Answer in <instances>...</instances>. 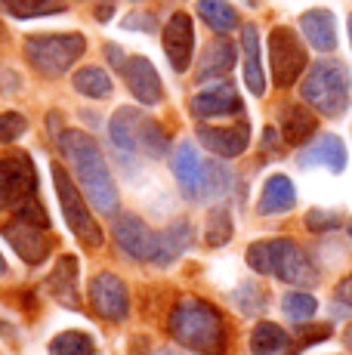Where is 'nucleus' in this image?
I'll return each mask as SVG.
<instances>
[{
	"label": "nucleus",
	"instance_id": "nucleus-1",
	"mask_svg": "<svg viewBox=\"0 0 352 355\" xmlns=\"http://www.w3.org/2000/svg\"><path fill=\"white\" fill-rule=\"evenodd\" d=\"M59 148L69 158L78 176V186L84 198L99 210V214H114L118 210V186L112 180V170L99 152L96 139L87 136L84 130H62L59 133Z\"/></svg>",
	"mask_w": 352,
	"mask_h": 355
},
{
	"label": "nucleus",
	"instance_id": "nucleus-2",
	"mask_svg": "<svg viewBox=\"0 0 352 355\" xmlns=\"http://www.w3.org/2000/svg\"><path fill=\"white\" fill-rule=\"evenodd\" d=\"M167 331L179 346L198 355H222L229 349V327L220 309L198 297H186L173 306Z\"/></svg>",
	"mask_w": 352,
	"mask_h": 355
},
{
	"label": "nucleus",
	"instance_id": "nucleus-3",
	"mask_svg": "<svg viewBox=\"0 0 352 355\" xmlns=\"http://www.w3.org/2000/svg\"><path fill=\"white\" fill-rule=\"evenodd\" d=\"M247 266L254 272H260V275H272L279 282L300 284V288L318 282L315 263L290 238H263V241H254L247 248Z\"/></svg>",
	"mask_w": 352,
	"mask_h": 355
},
{
	"label": "nucleus",
	"instance_id": "nucleus-4",
	"mask_svg": "<svg viewBox=\"0 0 352 355\" xmlns=\"http://www.w3.org/2000/svg\"><path fill=\"white\" fill-rule=\"evenodd\" d=\"M300 96L322 112L324 118H340L349 108L352 99V78L346 71V65L337 59H322L309 68V74L300 84Z\"/></svg>",
	"mask_w": 352,
	"mask_h": 355
},
{
	"label": "nucleus",
	"instance_id": "nucleus-5",
	"mask_svg": "<svg viewBox=\"0 0 352 355\" xmlns=\"http://www.w3.org/2000/svg\"><path fill=\"white\" fill-rule=\"evenodd\" d=\"M108 133H112V142L118 148L142 152L148 158H161L170 148V133L139 108H118L114 118L108 121Z\"/></svg>",
	"mask_w": 352,
	"mask_h": 355
},
{
	"label": "nucleus",
	"instance_id": "nucleus-6",
	"mask_svg": "<svg viewBox=\"0 0 352 355\" xmlns=\"http://www.w3.org/2000/svg\"><path fill=\"white\" fill-rule=\"evenodd\" d=\"M84 34H35L25 40V59L44 78H62L84 56Z\"/></svg>",
	"mask_w": 352,
	"mask_h": 355
},
{
	"label": "nucleus",
	"instance_id": "nucleus-7",
	"mask_svg": "<svg viewBox=\"0 0 352 355\" xmlns=\"http://www.w3.org/2000/svg\"><path fill=\"white\" fill-rule=\"evenodd\" d=\"M53 186H56V195H59V207H62V216L69 223V229L78 235V241H84L87 248H99L103 244V229L99 223L90 216L87 210V198L78 192L74 180L69 176V170L62 164H53Z\"/></svg>",
	"mask_w": 352,
	"mask_h": 355
},
{
	"label": "nucleus",
	"instance_id": "nucleus-8",
	"mask_svg": "<svg viewBox=\"0 0 352 355\" xmlns=\"http://www.w3.org/2000/svg\"><path fill=\"white\" fill-rule=\"evenodd\" d=\"M269 65H272V80L275 87H290L297 84L300 71L306 68V46L300 44L294 28L279 25L269 34Z\"/></svg>",
	"mask_w": 352,
	"mask_h": 355
},
{
	"label": "nucleus",
	"instance_id": "nucleus-9",
	"mask_svg": "<svg viewBox=\"0 0 352 355\" xmlns=\"http://www.w3.org/2000/svg\"><path fill=\"white\" fill-rule=\"evenodd\" d=\"M90 303L105 322H124L130 315V293L127 284L112 272H96L90 278Z\"/></svg>",
	"mask_w": 352,
	"mask_h": 355
},
{
	"label": "nucleus",
	"instance_id": "nucleus-10",
	"mask_svg": "<svg viewBox=\"0 0 352 355\" xmlns=\"http://www.w3.org/2000/svg\"><path fill=\"white\" fill-rule=\"evenodd\" d=\"M35 195V167L28 155H10L0 161V210Z\"/></svg>",
	"mask_w": 352,
	"mask_h": 355
},
{
	"label": "nucleus",
	"instance_id": "nucleus-11",
	"mask_svg": "<svg viewBox=\"0 0 352 355\" xmlns=\"http://www.w3.org/2000/svg\"><path fill=\"white\" fill-rule=\"evenodd\" d=\"M3 238L10 241V248L16 250V254L22 257L28 266H40L46 257H50V248H53L46 229L31 226V223L19 220V216L3 226Z\"/></svg>",
	"mask_w": 352,
	"mask_h": 355
},
{
	"label": "nucleus",
	"instance_id": "nucleus-12",
	"mask_svg": "<svg viewBox=\"0 0 352 355\" xmlns=\"http://www.w3.org/2000/svg\"><path fill=\"white\" fill-rule=\"evenodd\" d=\"M188 108H192V114L198 121H207V118H222V114H241L245 112V102H241L238 90L229 80H220V84L195 93Z\"/></svg>",
	"mask_w": 352,
	"mask_h": 355
},
{
	"label": "nucleus",
	"instance_id": "nucleus-13",
	"mask_svg": "<svg viewBox=\"0 0 352 355\" xmlns=\"http://www.w3.org/2000/svg\"><path fill=\"white\" fill-rule=\"evenodd\" d=\"M164 53H167V59H170V68L176 74L188 71L192 53H195V28L186 12H173L170 22L164 25Z\"/></svg>",
	"mask_w": 352,
	"mask_h": 355
},
{
	"label": "nucleus",
	"instance_id": "nucleus-14",
	"mask_svg": "<svg viewBox=\"0 0 352 355\" xmlns=\"http://www.w3.org/2000/svg\"><path fill=\"white\" fill-rule=\"evenodd\" d=\"M198 139L204 148H211L220 158H238V155L247 152L250 146V124L247 121H238L232 127H211V124H198Z\"/></svg>",
	"mask_w": 352,
	"mask_h": 355
},
{
	"label": "nucleus",
	"instance_id": "nucleus-15",
	"mask_svg": "<svg viewBox=\"0 0 352 355\" xmlns=\"http://www.w3.org/2000/svg\"><path fill=\"white\" fill-rule=\"evenodd\" d=\"M121 71H124V80L130 87V93L137 96V102H142V105H158L164 99V84H161L158 71H155V65L146 56H130L121 65Z\"/></svg>",
	"mask_w": 352,
	"mask_h": 355
},
{
	"label": "nucleus",
	"instance_id": "nucleus-16",
	"mask_svg": "<svg viewBox=\"0 0 352 355\" xmlns=\"http://www.w3.org/2000/svg\"><path fill=\"white\" fill-rule=\"evenodd\" d=\"M114 241H118V248L124 250L127 257H133V259H146V263H152L155 232L148 229L146 223L139 220V216H133V214L121 216V220L114 223Z\"/></svg>",
	"mask_w": 352,
	"mask_h": 355
},
{
	"label": "nucleus",
	"instance_id": "nucleus-17",
	"mask_svg": "<svg viewBox=\"0 0 352 355\" xmlns=\"http://www.w3.org/2000/svg\"><path fill=\"white\" fill-rule=\"evenodd\" d=\"M46 293L65 309H80V293H78V257L65 254L53 266L46 275Z\"/></svg>",
	"mask_w": 352,
	"mask_h": 355
},
{
	"label": "nucleus",
	"instance_id": "nucleus-18",
	"mask_svg": "<svg viewBox=\"0 0 352 355\" xmlns=\"http://www.w3.org/2000/svg\"><path fill=\"white\" fill-rule=\"evenodd\" d=\"M173 173L179 182L182 195L186 198H201V182H204V161L195 152L192 142H182L176 148V161H173Z\"/></svg>",
	"mask_w": 352,
	"mask_h": 355
},
{
	"label": "nucleus",
	"instance_id": "nucleus-19",
	"mask_svg": "<svg viewBox=\"0 0 352 355\" xmlns=\"http://www.w3.org/2000/svg\"><path fill=\"white\" fill-rule=\"evenodd\" d=\"M192 244V226L186 220L170 223L167 229L155 232V250H152V263L155 266H170L176 257H182V250Z\"/></svg>",
	"mask_w": 352,
	"mask_h": 355
},
{
	"label": "nucleus",
	"instance_id": "nucleus-20",
	"mask_svg": "<svg viewBox=\"0 0 352 355\" xmlns=\"http://www.w3.org/2000/svg\"><path fill=\"white\" fill-rule=\"evenodd\" d=\"M297 164H300V167L324 164V167H331L334 173H340V170L346 167V146L340 142V136L328 133V136H322L318 142H313L309 148H303V152L297 155Z\"/></svg>",
	"mask_w": 352,
	"mask_h": 355
},
{
	"label": "nucleus",
	"instance_id": "nucleus-21",
	"mask_svg": "<svg viewBox=\"0 0 352 355\" xmlns=\"http://www.w3.org/2000/svg\"><path fill=\"white\" fill-rule=\"evenodd\" d=\"M235 65V44L229 37H216L204 46L201 53V62H198V84L201 80H211V78H222L229 74Z\"/></svg>",
	"mask_w": 352,
	"mask_h": 355
},
{
	"label": "nucleus",
	"instance_id": "nucleus-22",
	"mask_svg": "<svg viewBox=\"0 0 352 355\" xmlns=\"http://www.w3.org/2000/svg\"><path fill=\"white\" fill-rule=\"evenodd\" d=\"M300 28L306 34V40L322 53H331L337 46V25L331 10H309L300 16Z\"/></svg>",
	"mask_w": 352,
	"mask_h": 355
},
{
	"label": "nucleus",
	"instance_id": "nucleus-23",
	"mask_svg": "<svg viewBox=\"0 0 352 355\" xmlns=\"http://www.w3.org/2000/svg\"><path fill=\"white\" fill-rule=\"evenodd\" d=\"M241 46H245V84L254 96H263L266 93V78H263L260 65V31H256V25H245Z\"/></svg>",
	"mask_w": 352,
	"mask_h": 355
},
{
	"label": "nucleus",
	"instance_id": "nucleus-24",
	"mask_svg": "<svg viewBox=\"0 0 352 355\" xmlns=\"http://www.w3.org/2000/svg\"><path fill=\"white\" fill-rule=\"evenodd\" d=\"M297 204V192H294V182L288 176L275 173L266 180L263 186V195H260V214H284Z\"/></svg>",
	"mask_w": 352,
	"mask_h": 355
},
{
	"label": "nucleus",
	"instance_id": "nucleus-25",
	"mask_svg": "<svg viewBox=\"0 0 352 355\" xmlns=\"http://www.w3.org/2000/svg\"><path fill=\"white\" fill-rule=\"evenodd\" d=\"M315 127H318V121H315V114L309 112V108L288 105L281 112V133H284V139H288L290 146H300V142H306L309 136L315 133Z\"/></svg>",
	"mask_w": 352,
	"mask_h": 355
},
{
	"label": "nucleus",
	"instance_id": "nucleus-26",
	"mask_svg": "<svg viewBox=\"0 0 352 355\" xmlns=\"http://www.w3.org/2000/svg\"><path fill=\"white\" fill-rule=\"evenodd\" d=\"M290 346V337L284 334V327L272 322H260L250 334V352L254 355H284Z\"/></svg>",
	"mask_w": 352,
	"mask_h": 355
},
{
	"label": "nucleus",
	"instance_id": "nucleus-27",
	"mask_svg": "<svg viewBox=\"0 0 352 355\" xmlns=\"http://www.w3.org/2000/svg\"><path fill=\"white\" fill-rule=\"evenodd\" d=\"M198 16L216 34H229L238 28V10L229 0H198Z\"/></svg>",
	"mask_w": 352,
	"mask_h": 355
},
{
	"label": "nucleus",
	"instance_id": "nucleus-28",
	"mask_svg": "<svg viewBox=\"0 0 352 355\" xmlns=\"http://www.w3.org/2000/svg\"><path fill=\"white\" fill-rule=\"evenodd\" d=\"M71 84H74V90H78L80 96H90V99L112 96V78H108V74L99 65L80 68V71L71 78Z\"/></svg>",
	"mask_w": 352,
	"mask_h": 355
},
{
	"label": "nucleus",
	"instance_id": "nucleus-29",
	"mask_svg": "<svg viewBox=\"0 0 352 355\" xmlns=\"http://www.w3.org/2000/svg\"><path fill=\"white\" fill-rule=\"evenodd\" d=\"M0 10L12 19H40L53 12H65L62 0H0Z\"/></svg>",
	"mask_w": 352,
	"mask_h": 355
},
{
	"label": "nucleus",
	"instance_id": "nucleus-30",
	"mask_svg": "<svg viewBox=\"0 0 352 355\" xmlns=\"http://www.w3.org/2000/svg\"><path fill=\"white\" fill-rule=\"evenodd\" d=\"M93 352H96V343L84 331H65L59 337H53L50 343V355H93Z\"/></svg>",
	"mask_w": 352,
	"mask_h": 355
},
{
	"label": "nucleus",
	"instance_id": "nucleus-31",
	"mask_svg": "<svg viewBox=\"0 0 352 355\" xmlns=\"http://www.w3.org/2000/svg\"><path fill=\"white\" fill-rule=\"evenodd\" d=\"M281 309H284V315H288L290 322H300V324H303V322H309V318L315 315L318 303H315L313 293H306V291H290V293H284Z\"/></svg>",
	"mask_w": 352,
	"mask_h": 355
},
{
	"label": "nucleus",
	"instance_id": "nucleus-32",
	"mask_svg": "<svg viewBox=\"0 0 352 355\" xmlns=\"http://www.w3.org/2000/svg\"><path fill=\"white\" fill-rule=\"evenodd\" d=\"M232 176L220 161H204V182H201V198H220L229 192Z\"/></svg>",
	"mask_w": 352,
	"mask_h": 355
},
{
	"label": "nucleus",
	"instance_id": "nucleus-33",
	"mask_svg": "<svg viewBox=\"0 0 352 355\" xmlns=\"http://www.w3.org/2000/svg\"><path fill=\"white\" fill-rule=\"evenodd\" d=\"M204 238H207V244H211V248H222V244H229V238H232V216H229L226 207H213L211 210Z\"/></svg>",
	"mask_w": 352,
	"mask_h": 355
},
{
	"label": "nucleus",
	"instance_id": "nucleus-34",
	"mask_svg": "<svg viewBox=\"0 0 352 355\" xmlns=\"http://www.w3.org/2000/svg\"><path fill=\"white\" fill-rule=\"evenodd\" d=\"M25 127H28V121H25L19 112H3L0 114V146L16 142L19 136L25 133Z\"/></svg>",
	"mask_w": 352,
	"mask_h": 355
},
{
	"label": "nucleus",
	"instance_id": "nucleus-35",
	"mask_svg": "<svg viewBox=\"0 0 352 355\" xmlns=\"http://www.w3.org/2000/svg\"><path fill=\"white\" fill-rule=\"evenodd\" d=\"M235 300H238V306L247 312H260L263 306H266V293H263L260 284H241L238 291H235Z\"/></svg>",
	"mask_w": 352,
	"mask_h": 355
},
{
	"label": "nucleus",
	"instance_id": "nucleus-36",
	"mask_svg": "<svg viewBox=\"0 0 352 355\" xmlns=\"http://www.w3.org/2000/svg\"><path fill=\"white\" fill-rule=\"evenodd\" d=\"M16 216H19V220H25V223H31V226H37V229H46V226H50V220H46V210L40 207V201H37L35 195L25 198V201H19Z\"/></svg>",
	"mask_w": 352,
	"mask_h": 355
},
{
	"label": "nucleus",
	"instance_id": "nucleus-37",
	"mask_svg": "<svg viewBox=\"0 0 352 355\" xmlns=\"http://www.w3.org/2000/svg\"><path fill=\"white\" fill-rule=\"evenodd\" d=\"M331 337V324H313V322H303L300 331H297V340H300V349L303 346H315L322 340Z\"/></svg>",
	"mask_w": 352,
	"mask_h": 355
},
{
	"label": "nucleus",
	"instance_id": "nucleus-38",
	"mask_svg": "<svg viewBox=\"0 0 352 355\" xmlns=\"http://www.w3.org/2000/svg\"><path fill=\"white\" fill-rule=\"evenodd\" d=\"M306 226L313 232H322V229H337L340 226V214H331V210H309L306 216Z\"/></svg>",
	"mask_w": 352,
	"mask_h": 355
},
{
	"label": "nucleus",
	"instance_id": "nucleus-39",
	"mask_svg": "<svg viewBox=\"0 0 352 355\" xmlns=\"http://www.w3.org/2000/svg\"><path fill=\"white\" fill-rule=\"evenodd\" d=\"M124 28H142V31H155V19L152 16H127L124 19Z\"/></svg>",
	"mask_w": 352,
	"mask_h": 355
},
{
	"label": "nucleus",
	"instance_id": "nucleus-40",
	"mask_svg": "<svg viewBox=\"0 0 352 355\" xmlns=\"http://www.w3.org/2000/svg\"><path fill=\"white\" fill-rule=\"evenodd\" d=\"M337 300H340V303H346V306H352V275L343 278V282L337 284Z\"/></svg>",
	"mask_w": 352,
	"mask_h": 355
},
{
	"label": "nucleus",
	"instance_id": "nucleus-41",
	"mask_svg": "<svg viewBox=\"0 0 352 355\" xmlns=\"http://www.w3.org/2000/svg\"><path fill=\"white\" fill-rule=\"evenodd\" d=\"M343 343H346V346H349V349H352V324L346 327V334H343Z\"/></svg>",
	"mask_w": 352,
	"mask_h": 355
},
{
	"label": "nucleus",
	"instance_id": "nucleus-42",
	"mask_svg": "<svg viewBox=\"0 0 352 355\" xmlns=\"http://www.w3.org/2000/svg\"><path fill=\"white\" fill-rule=\"evenodd\" d=\"M6 275V259H3V254H0V278Z\"/></svg>",
	"mask_w": 352,
	"mask_h": 355
},
{
	"label": "nucleus",
	"instance_id": "nucleus-43",
	"mask_svg": "<svg viewBox=\"0 0 352 355\" xmlns=\"http://www.w3.org/2000/svg\"><path fill=\"white\" fill-rule=\"evenodd\" d=\"M349 44H352V16H349Z\"/></svg>",
	"mask_w": 352,
	"mask_h": 355
},
{
	"label": "nucleus",
	"instance_id": "nucleus-44",
	"mask_svg": "<svg viewBox=\"0 0 352 355\" xmlns=\"http://www.w3.org/2000/svg\"><path fill=\"white\" fill-rule=\"evenodd\" d=\"M349 235H352V220H349Z\"/></svg>",
	"mask_w": 352,
	"mask_h": 355
}]
</instances>
